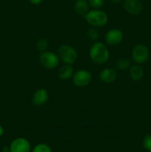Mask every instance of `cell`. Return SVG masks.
<instances>
[{
	"label": "cell",
	"instance_id": "obj_1",
	"mask_svg": "<svg viewBox=\"0 0 151 152\" xmlns=\"http://www.w3.org/2000/svg\"><path fill=\"white\" fill-rule=\"evenodd\" d=\"M90 56L93 62L98 65H102L109 59V50L104 43L97 42L90 48Z\"/></svg>",
	"mask_w": 151,
	"mask_h": 152
},
{
	"label": "cell",
	"instance_id": "obj_2",
	"mask_svg": "<svg viewBox=\"0 0 151 152\" xmlns=\"http://www.w3.org/2000/svg\"><path fill=\"white\" fill-rule=\"evenodd\" d=\"M87 23L94 28H101L107 23L108 16L105 12L99 9H93L89 10L84 16Z\"/></svg>",
	"mask_w": 151,
	"mask_h": 152
},
{
	"label": "cell",
	"instance_id": "obj_3",
	"mask_svg": "<svg viewBox=\"0 0 151 152\" xmlns=\"http://www.w3.org/2000/svg\"><path fill=\"white\" fill-rule=\"evenodd\" d=\"M58 56L59 59L68 65L73 64L78 57L76 50L69 45H62L58 49Z\"/></svg>",
	"mask_w": 151,
	"mask_h": 152
},
{
	"label": "cell",
	"instance_id": "obj_4",
	"mask_svg": "<svg viewBox=\"0 0 151 152\" xmlns=\"http://www.w3.org/2000/svg\"><path fill=\"white\" fill-rule=\"evenodd\" d=\"M39 62L44 68L47 69H53L59 65V57L53 52L46 50L40 54Z\"/></svg>",
	"mask_w": 151,
	"mask_h": 152
},
{
	"label": "cell",
	"instance_id": "obj_5",
	"mask_svg": "<svg viewBox=\"0 0 151 152\" xmlns=\"http://www.w3.org/2000/svg\"><path fill=\"white\" fill-rule=\"evenodd\" d=\"M92 81V75L88 71L80 69L73 75V83L76 87L83 88L88 86Z\"/></svg>",
	"mask_w": 151,
	"mask_h": 152
},
{
	"label": "cell",
	"instance_id": "obj_6",
	"mask_svg": "<svg viewBox=\"0 0 151 152\" xmlns=\"http://www.w3.org/2000/svg\"><path fill=\"white\" fill-rule=\"evenodd\" d=\"M149 49L145 45L138 44L132 50V58L136 64H142L149 58Z\"/></svg>",
	"mask_w": 151,
	"mask_h": 152
},
{
	"label": "cell",
	"instance_id": "obj_7",
	"mask_svg": "<svg viewBox=\"0 0 151 152\" xmlns=\"http://www.w3.org/2000/svg\"><path fill=\"white\" fill-rule=\"evenodd\" d=\"M9 149L10 152H30V144L25 138L18 137L12 141Z\"/></svg>",
	"mask_w": 151,
	"mask_h": 152
},
{
	"label": "cell",
	"instance_id": "obj_8",
	"mask_svg": "<svg viewBox=\"0 0 151 152\" xmlns=\"http://www.w3.org/2000/svg\"><path fill=\"white\" fill-rule=\"evenodd\" d=\"M123 38H124L123 33L117 28H113L108 31L105 37L106 42L111 46L119 45L122 42Z\"/></svg>",
	"mask_w": 151,
	"mask_h": 152
},
{
	"label": "cell",
	"instance_id": "obj_9",
	"mask_svg": "<svg viewBox=\"0 0 151 152\" xmlns=\"http://www.w3.org/2000/svg\"><path fill=\"white\" fill-rule=\"evenodd\" d=\"M124 7L131 15H138L142 12V5L139 0H124Z\"/></svg>",
	"mask_w": 151,
	"mask_h": 152
},
{
	"label": "cell",
	"instance_id": "obj_10",
	"mask_svg": "<svg viewBox=\"0 0 151 152\" xmlns=\"http://www.w3.org/2000/svg\"><path fill=\"white\" fill-rule=\"evenodd\" d=\"M48 99V94L44 88L38 89L32 96V103L36 106H41L47 102Z\"/></svg>",
	"mask_w": 151,
	"mask_h": 152
},
{
	"label": "cell",
	"instance_id": "obj_11",
	"mask_svg": "<svg viewBox=\"0 0 151 152\" xmlns=\"http://www.w3.org/2000/svg\"><path fill=\"white\" fill-rule=\"evenodd\" d=\"M101 81L105 83H112L116 80L117 72L115 69L111 68H105L99 75Z\"/></svg>",
	"mask_w": 151,
	"mask_h": 152
},
{
	"label": "cell",
	"instance_id": "obj_12",
	"mask_svg": "<svg viewBox=\"0 0 151 152\" xmlns=\"http://www.w3.org/2000/svg\"><path fill=\"white\" fill-rule=\"evenodd\" d=\"M89 4L87 0H76L74 4L75 11L80 16H84L89 12Z\"/></svg>",
	"mask_w": 151,
	"mask_h": 152
},
{
	"label": "cell",
	"instance_id": "obj_13",
	"mask_svg": "<svg viewBox=\"0 0 151 152\" xmlns=\"http://www.w3.org/2000/svg\"><path fill=\"white\" fill-rule=\"evenodd\" d=\"M73 68L71 66V65H63L60 69L58 71V77L62 80H69L70 78L73 77Z\"/></svg>",
	"mask_w": 151,
	"mask_h": 152
},
{
	"label": "cell",
	"instance_id": "obj_14",
	"mask_svg": "<svg viewBox=\"0 0 151 152\" xmlns=\"http://www.w3.org/2000/svg\"><path fill=\"white\" fill-rule=\"evenodd\" d=\"M130 76L134 81H139L142 80L144 77V70L141 65H135L130 67Z\"/></svg>",
	"mask_w": 151,
	"mask_h": 152
},
{
	"label": "cell",
	"instance_id": "obj_15",
	"mask_svg": "<svg viewBox=\"0 0 151 152\" xmlns=\"http://www.w3.org/2000/svg\"><path fill=\"white\" fill-rule=\"evenodd\" d=\"M116 67L118 70L121 71H126L131 67L130 61L127 58H121L118 59L116 63Z\"/></svg>",
	"mask_w": 151,
	"mask_h": 152
},
{
	"label": "cell",
	"instance_id": "obj_16",
	"mask_svg": "<svg viewBox=\"0 0 151 152\" xmlns=\"http://www.w3.org/2000/svg\"><path fill=\"white\" fill-rule=\"evenodd\" d=\"M36 47L38 49V51H40L41 53L44 52L47 50V49L49 47V42L48 40L45 38H41L37 41L36 43Z\"/></svg>",
	"mask_w": 151,
	"mask_h": 152
},
{
	"label": "cell",
	"instance_id": "obj_17",
	"mask_svg": "<svg viewBox=\"0 0 151 152\" xmlns=\"http://www.w3.org/2000/svg\"><path fill=\"white\" fill-rule=\"evenodd\" d=\"M87 36L90 40L92 41H96L99 39V32L96 28H94V27H92V28H90L87 31Z\"/></svg>",
	"mask_w": 151,
	"mask_h": 152
},
{
	"label": "cell",
	"instance_id": "obj_18",
	"mask_svg": "<svg viewBox=\"0 0 151 152\" xmlns=\"http://www.w3.org/2000/svg\"><path fill=\"white\" fill-rule=\"evenodd\" d=\"M32 152H52L51 148L45 143H39L36 145Z\"/></svg>",
	"mask_w": 151,
	"mask_h": 152
},
{
	"label": "cell",
	"instance_id": "obj_19",
	"mask_svg": "<svg viewBox=\"0 0 151 152\" xmlns=\"http://www.w3.org/2000/svg\"><path fill=\"white\" fill-rule=\"evenodd\" d=\"M143 146L145 150L151 152V133L145 135L143 140Z\"/></svg>",
	"mask_w": 151,
	"mask_h": 152
},
{
	"label": "cell",
	"instance_id": "obj_20",
	"mask_svg": "<svg viewBox=\"0 0 151 152\" xmlns=\"http://www.w3.org/2000/svg\"><path fill=\"white\" fill-rule=\"evenodd\" d=\"M90 6L94 9H99L103 6L104 0H87Z\"/></svg>",
	"mask_w": 151,
	"mask_h": 152
},
{
	"label": "cell",
	"instance_id": "obj_21",
	"mask_svg": "<svg viewBox=\"0 0 151 152\" xmlns=\"http://www.w3.org/2000/svg\"><path fill=\"white\" fill-rule=\"evenodd\" d=\"M30 2L33 4H39L43 1V0H29Z\"/></svg>",
	"mask_w": 151,
	"mask_h": 152
},
{
	"label": "cell",
	"instance_id": "obj_22",
	"mask_svg": "<svg viewBox=\"0 0 151 152\" xmlns=\"http://www.w3.org/2000/svg\"><path fill=\"white\" fill-rule=\"evenodd\" d=\"M3 134H4V129H3L2 126L0 125V137H1V136L3 135Z\"/></svg>",
	"mask_w": 151,
	"mask_h": 152
},
{
	"label": "cell",
	"instance_id": "obj_23",
	"mask_svg": "<svg viewBox=\"0 0 151 152\" xmlns=\"http://www.w3.org/2000/svg\"><path fill=\"white\" fill-rule=\"evenodd\" d=\"M112 3H114V4H116V3H119L121 2L122 0H110Z\"/></svg>",
	"mask_w": 151,
	"mask_h": 152
},
{
	"label": "cell",
	"instance_id": "obj_24",
	"mask_svg": "<svg viewBox=\"0 0 151 152\" xmlns=\"http://www.w3.org/2000/svg\"><path fill=\"white\" fill-rule=\"evenodd\" d=\"M2 152H10V149H9V148H7V147H4V148H3Z\"/></svg>",
	"mask_w": 151,
	"mask_h": 152
}]
</instances>
